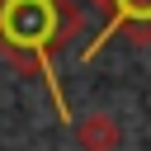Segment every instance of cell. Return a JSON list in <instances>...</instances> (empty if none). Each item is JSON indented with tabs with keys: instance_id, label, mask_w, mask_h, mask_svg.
Listing matches in <instances>:
<instances>
[{
	"instance_id": "cell-2",
	"label": "cell",
	"mask_w": 151,
	"mask_h": 151,
	"mask_svg": "<svg viewBox=\"0 0 151 151\" xmlns=\"http://www.w3.org/2000/svg\"><path fill=\"white\" fill-rule=\"evenodd\" d=\"M90 5H99V9H113V5H118V0H90Z\"/></svg>"
},
{
	"instance_id": "cell-1",
	"label": "cell",
	"mask_w": 151,
	"mask_h": 151,
	"mask_svg": "<svg viewBox=\"0 0 151 151\" xmlns=\"http://www.w3.org/2000/svg\"><path fill=\"white\" fill-rule=\"evenodd\" d=\"M76 142H80V151H118L123 127H118L109 113H85V118L76 123Z\"/></svg>"
}]
</instances>
